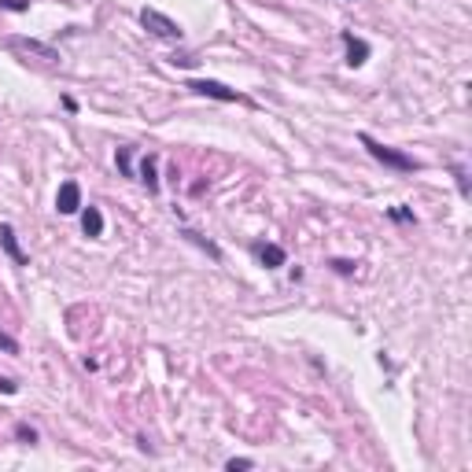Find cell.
Segmentation results:
<instances>
[{"mask_svg":"<svg viewBox=\"0 0 472 472\" xmlns=\"http://www.w3.org/2000/svg\"><path fill=\"white\" fill-rule=\"evenodd\" d=\"M185 236H189V240H192V244H200V247H207V255H211V258H218V247H214L211 240H203V236H200V233H192V229H185Z\"/></svg>","mask_w":472,"mask_h":472,"instance_id":"8fae6325","label":"cell"},{"mask_svg":"<svg viewBox=\"0 0 472 472\" xmlns=\"http://www.w3.org/2000/svg\"><path fill=\"white\" fill-rule=\"evenodd\" d=\"M140 26L148 34H155V37H166V41H181V22H174L170 15H163V11H155V8H144L140 11Z\"/></svg>","mask_w":472,"mask_h":472,"instance_id":"7a4b0ae2","label":"cell"},{"mask_svg":"<svg viewBox=\"0 0 472 472\" xmlns=\"http://www.w3.org/2000/svg\"><path fill=\"white\" fill-rule=\"evenodd\" d=\"M332 270H336V273H354V262H347V258H332Z\"/></svg>","mask_w":472,"mask_h":472,"instance_id":"2e32d148","label":"cell"},{"mask_svg":"<svg viewBox=\"0 0 472 472\" xmlns=\"http://www.w3.org/2000/svg\"><path fill=\"white\" fill-rule=\"evenodd\" d=\"M78 207H82V189H78V181H63L59 192H56V211L59 214H74Z\"/></svg>","mask_w":472,"mask_h":472,"instance_id":"277c9868","label":"cell"},{"mask_svg":"<svg viewBox=\"0 0 472 472\" xmlns=\"http://www.w3.org/2000/svg\"><path fill=\"white\" fill-rule=\"evenodd\" d=\"M0 391H4V395H15L19 384H15V380H8V376H0Z\"/></svg>","mask_w":472,"mask_h":472,"instance_id":"e0dca14e","label":"cell"},{"mask_svg":"<svg viewBox=\"0 0 472 472\" xmlns=\"http://www.w3.org/2000/svg\"><path fill=\"white\" fill-rule=\"evenodd\" d=\"M391 218H395V221H413L410 211H391Z\"/></svg>","mask_w":472,"mask_h":472,"instance_id":"d6986e66","label":"cell"},{"mask_svg":"<svg viewBox=\"0 0 472 472\" xmlns=\"http://www.w3.org/2000/svg\"><path fill=\"white\" fill-rule=\"evenodd\" d=\"M11 48L34 52V56H41V59H48V63H56V59H59V52H56V48H48V45H41V41H22V37H11Z\"/></svg>","mask_w":472,"mask_h":472,"instance_id":"52a82bcc","label":"cell"},{"mask_svg":"<svg viewBox=\"0 0 472 472\" xmlns=\"http://www.w3.org/2000/svg\"><path fill=\"white\" fill-rule=\"evenodd\" d=\"M0 244H4V251L11 255V262H15V266H26V262H30V258H26V251L19 247L15 229H11V226H0Z\"/></svg>","mask_w":472,"mask_h":472,"instance_id":"8992f818","label":"cell"},{"mask_svg":"<svg viewBox=\"0 0 472 472\" xmlns=\"http://www.w3.org/2000/svg\"><path fill=\"white\" fill-rule=\"evenodd\" d=\"M251 465H255L251 457H233V462H229L226 469H229V472H236V469H251Z\"/></svg>","mask_w":472,"mask_h":472,"instance_id":"9a60e30c","label":"cell"},{"mask_svg":"<svg viewBox=\"0 0 472 472\" xmlns=\"http://www.w3.org/2000/svg\"><path fill=\"white\" fill-rule=\"evenodd\" d=\"M82 229H85V236H100V233H103V214H100V207H89V211L82 214Z\"/></svg>","mask_w":472,"mask_h":472,"instance_id":"9c48e42d","label":"cell"},{"mask_svg":"<svg viewBox=\"0 0 472 472\" xmlns=\"http://www.w3.org/2000/svg\"><path fill=\"white\" fill-rule=\"evenodd\" d=\"M0 8H8V11H26L22 0H0Z\"/></svg>","mask_w":472,"mask_h":472,"instance_id":"ac0fdd59","label":"cell"},{"mask_svg":"<svg viewBox=\"0 0 472 472\" xmlns=\"http://www.w3.org/2000/svg\"><path fill=\"white\" fill-rule=\"evenodd\" d=\"M344 45H347V63H351V67H362V63L369 59V45H365L362 37H354V34L344 30Z\"/></svg>","mask_w":472,"mask_h":472,"instance_id":"5b68a950","label":"cell"},{"mask_svg":"<svg viewBox=\"0 0 472 472\" xmlns=\"http://www.w3.org/2000/svg\"><path fill=\"white\" fill-rule=\"evenodd\" d=\"M118 170H122V174H133V155H129V148H118Z\"/></svg>","mask_w":472,"mask_h":472,"instance_id":"7c38bea8","label":"cell"},{"mask_svg":"<svg viewBox=\"0 0 472 472\" xmlns=\"http://www.w3.org/2000/svg\"><path fill=\"white\" fill-rule=\"evenodd\" d=\"M15 436H19L22 443H37V432H34L30 425H15Z\"/></svg>","mask_w":472,"mask_h":472,"instance_id":"4fadbf2b","label":"cell"},{"mask_svg":"<svg viewBox=\"0 0 472 472\" xmlns=\"http://www.w3.org/2000/svg\"><path fill=\"white\" fill-rule=\"evenodd\" d=\"M358 140H362V148L369 152L376 163H384V166H391V170H402V174H413V170H421V163H417L413 155H406V152H399V148H388V144L373 140L369 133H362Z\"/></svg>","mask_w":472,"mask_h":472,"instance_id":"6da1fadb","label":"cell"},{"mask_svg":"<svg viewBox=\"0 0 472 472\" xmlns=\"http://www.w3.org/2000/svg\"><path fill=\"white\" fill-rule=\"evenodd\" d=\"M0 351H8V354H19V344L11 339L8 332H0Z\"/></svg>","mask_w":472,"mask_h":472,"instance_id":"5bb4252c","label":"cell"},{"mask_svg":"<svg viewBox=\"0 0 472 472\" xmlns=\"http://www.w3.org/2000/svg\"><path fill=\"white\" fill-rule=\"evenodd\" d=\"M258 258H262V266H266V270H277V266H284V247L258 244Z\"/></svg>","mask_w":472,"mask_h":472,"instance_id":"ba28073f","label":"cell"},{"mask_svg":"<svg viewBox=\"0 0 472 472\" xmlns=\"http://www.w3.org/2000/svg\"><path fill=\"white\" fill-rule=\"evenodd\" d=\"M192 93H200V96H211V100H221V103H233V100H240V93L229 85H221V82H211V78H192L189 82Z\"/></svg>","mask_w":472,"mask_h":472,"instance_id":"3957f363","label":"cell"},{"mask_svg":"<svg viewBox=\"0 0 472 472\" xmlns=\"http://www.w3.org/2000/svg\"><path fill=\"white\" fill-rule=\"evenodd\" d=\"M140 181L148 185V192H159V177H155V155H148V159L140 163Z\"/></svg>","mask_w":472,"mask_h":472,"instance_id":"30bf717a","label":"cell"}]
</instances>
